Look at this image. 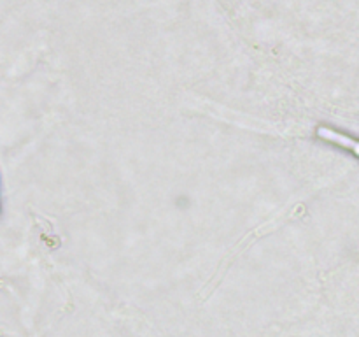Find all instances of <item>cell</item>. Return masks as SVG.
I'll return each mask as SVG.
<instances>
[{
    "instance_id": "obj_1",
    "label": "cell",
    "mask_w": 359,
    "mask_h": 337,
    "mask_svg": "<svg viewBox=\"0 0 359 337\" xmlns=\"http://www.w3.org/2000/svg\"><path fill=\"white\" fill-rule=\"evenodd\" d=\"M318 136L323 140H328V143L337 144V146L346 147V150L353 151L356 157H359V140L354 139V137L346 136L342 132H337V130L330 128V126H318Z\"/></svg>"
}]
</instances>
